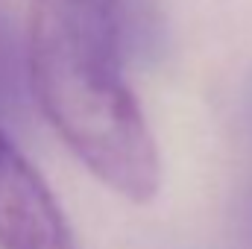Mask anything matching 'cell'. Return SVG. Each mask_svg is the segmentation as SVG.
<instances>
[{
    "mask_svg": "<svg viewBox=\"0 0 252 249\" xmlns=\"http://www.w3.org/2000/svg\"><path fill=\"white\" fill-rule=\"evenodd\" d=\"M0 249H73L59 202L0 129Z\"/></svg>",
    "mask_w": 252,
    "mask_h": 249,
    "instance_id": "2",
    "label": "cell"
},
{
    "mask_svg": "<svg viewBox=\"0 0 252 249\" xmlns=\"http://www.w3.org/2000/svg\"><path fill=\"white\" fill-rule=\"evenodd\" d=\"M30 53L27 41L15 30V21L0 0V115H15L27 97Z\"/></svg>",
    "mask_w": 252,
    "mask_h": 249,
    "instance_id": "3",
    "label": "cell"
},
{
    "mask_svg": "<svg viewBox=\"0 0 252 249\" xmlns=\"http://www.w3.org/2000/svg\"><path fill=\"white\" fill-rule=\"evenodd\" d=\"M30 91L73 156L129 202L161 187V158L121 73L115 0H35Z\"/></svg>",
    "mask_w": 252,
    "mask_h": 249,
    "instance_id": "1",
    "label": "cell"
}]
</instances>
